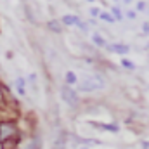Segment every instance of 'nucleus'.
I'll list each match as a JSON object with an SVG mask.
<instances>
[{
	"label": "nucleus",
	"instance_id": "1",
	"mask_svg": "<svg viewBox=\"0 0 149 149\" xmlns=\"http://www.w3.org/2000/svg\"><path fill=\"white\" fill-rule=\"evenodd\" d=\"M102 87H104V80L95 74V76H88V78L81 80L80 85H78V90H81V92H94V90H99Z\"/></svg>",
	"mask_w": 149,
	"mask_h": 149
},
{
	"label": "nucleus",
	"instance_id": "2",
	"mask_svg": "<svg viewBox=\"0 0 149 149\" xmlns=\"http://www.w3.org/2000/svg\"><path fill=\"white\" fill-rule=\"evenodd\" d=\"M61 95H63V99H64L70 106H74V104L78 102V97H76L74 90L70 88V87H63V88H61Z\"/></svg>",
	"mask_w": 149,
	"mask_h": 149
},
{
	"label": "nucleus",
	"instance_id": "3",
	"mask_svg": "<svg viewBox=\"0 0 149 149\" xmlns=\"http://www.w3.org/2000/svg\"><path fill=\"white\" fill-rule=\"evenodd\" d=\"M16 132V127L14 123H0V141L3 139H9L12 134Z\"/></svg>",
	"mask_w": 149,
	"mask_h": 149
},
{
	"label": "nucleus",
	"instance_id": "4",
	"mask_svg": "<svg viewBox=\"0 0 149 149\" xmlns=\"http://www.w3.org/2000/svg\"><path fill=\"white\" fill-rule=\"evenodd\" d=\"M61 21H63L64 24H68V26H71V24H78V26H81V28H83V24L80 23V19H78L76 16H71V14L63 16V17H61Z\"/></svg>",
	"mask_w": 149,
	"mask_h": 149
},
{
	"label": "nucleus",
	"instance_id": "5",
	"mask_svg": "<svg viewBox=\"0 0 149 149\" xmlns=\"http://www.w3.org/2000/svg\"><path fill=\"white\" fill-rule=\"evenodd\" d=\"M109 50L111 52H116V54H127L130 50V47L128 45H123V43H113V45H109Z\"/></svg>",
	"mask_w": 149,
	"mask_h": 149
},
{
	"label": "nucleus",
	"instance_id": "6",
	"mask_svg": "<svg viewBox=\"0 0 149 149\" xmlns=\"http://www.w3.org/2000/svg\"><path fill=\"white\" fill-rule=\"evenodd\" d=\"M101 19L106 21V23H114V17L111 14H108V12H101Z\"/></svg>",
	"mask_w": 149,
	"mask_h": 149
},
{
	"label": "nucleus",
	"instance_id": "7",
	"mask_svg": "<svg viewBox=\"0 0 149 149\" xmlns=\"http://www.w3.org/2000/svg\"><path fill=\"white\" fill-rule=\"evenodd\" d=\"M66 81H68L70 85H73L74 81H76V74H74L73 71H68V73H66Z\"/></svg>",
	"mask_w": 149,
	"mask_h": 149
},
{
	"label": "nucleus",
	"instance_id": "8",
	"mask_svg": "<svg viewBox=\"0 0 149 149\" xmlns=\"http://www.w3.org/2000/svg\"><path fill=\"white\" fill-rule=\"evenodd\" d=\"M101 128H104V130H109V132H118V127L116 125H106V123H102V125H99Z\"/></svg>",
	"mask_w": 149,
	"mask_h": 149
},
{
	"label": "nucleus",
	"instance_id": "9",
	"mask_svg": "<svg viewBox=\"0 0 149 149\" xmlns=\"http://www.w3.org/2000/svg\"><path fill=\"white\" fill-rule=\"evenodd\" d=\"M92 40H94V42H95V43H97L99 47H102V45H106V42H104V38H101L99 35H94V37H92Z\"/></svg>",
	"mask_w": 149,
	"mask_h": 149
},
{
	"label": "nucleus",
	"instance_id": "10",
	"mask_svg": "<svg viewBox=\"0 0 149 149\" xmlns=\"http://www.w3.org/2000/svg\"><path fill=\"white\" fill-rule=\"evenodd\" d=\"M113 14L116 16V19H118V21H121V19H123V16H121V12H120V9H118V7H113Z\"/></svg>",
	"mask_w": 149,
	"mask_h": 149
},
{
	"label": "nucleus",
	"instance_id": "11",
	"mask_svg": "<svg viewBox=\"0 0 149 149\" xmlns=\"http://www.w3.org/2000/svg\"><path fill=\"white\" fill-rule=\"evenodd\" d=\"M121 64H123L125 68H130V70H134V68H135V66H134V63H132V61H128V59H123V61H121Z\"/></svg>",
	"mask_w": 149,
	"mask_h": 149
},
{
	"label": "nucleus",
	"instance_id": "12",
	"mask_svg": "<svg viewBox=\"0 0 149 149\" xmlns=\"http://www.w3.org/2000/svg\"><path fill=\"white\" fill-rule=\"evenodd\" d=\"M144 7H146L144 2H139V3H137V10H144Z\"/></svg>",
	"mask_w": 149,
	"mask_h": 149
},
{
	"label": "nucleus",
	"instance_id": "13",
	"mask_svg": "<svg viewBox=\"0 0 149 149\" xmlns=\"http://www.w3.org/2000/svg\"><path fill=\"white\" fill-rule=\"evenodd\" d=\"M49 26H50V28H52V30H59V28H57V24H56V23H49Z\"/></svg>",
	"mask_w": 149,
	"mask_h": 149
},
{
	"label": "nucleus",
	"instance_id": "14",
	"mask_svg": "<svg viewBox=\"0 0 149 149\" xmlns=\"http://www.w3.org/2000/svg\"><path fill=\"white\" fill-rule=\"evenodd\" d=\"M17 92H19L21 95H24V88H23V87H17Z\"/></svg>",
	"mask_w": 149,
	"mask_h": 149
},
{
	"label": "nucleus",
	"instance_id": "15",
	"mask_svg": "<svg viewBox=\"0 0 149 149\" xmlns=\"http://www.w3.org/2000/svg\"><path fill=\"white\" fill-rule=\"evenodd\" d=\"M149 148V142H142V149H148Z\"/></svg>",
	"mask_w": 149,
	"mask_h": 149
},
{
	"label": "nucleus",
	"instance_id": "16",
	"mask_svg": "<svg viewBox=\"0 0 149 149\" xmlns=\"http://www.w3.org/2000/svg\"><path fill=\"white\" fill-rule=\"evenodd\" d=\"M90 2H92V0H90Z\"/></svg>",
	"mask_w": 149,
	"mask_h": 149
}]
</instances>
